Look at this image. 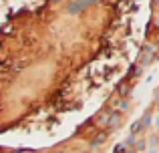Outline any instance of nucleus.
Returning <instances> with one entry per match:
<instances>
[{
  "label": "nucleus",
  "mask_w": 159,
  "mask_h": 153,
  "mask_svg": "<svg viewBox=\"0 0 159 153\" xmlns=\"http://www.w3.org/2000/svg\"><path fill=\"white\" fill-rule=\"evenodd\" d=\"M105 137H107V133H101L97 139H95V141H97V143H103V139H105Z\"/></svg>",
  "instance_id": "obj_3"
},
{
  "label": "nucleus",
  "mask_w": 159,
  "mask_h": 153,
  "mask_svg": "<svg viewBox=\"0 0 159 153\" xmlns=\"http://www.w3.org/2000/svg\"><path fill=\"white\" fill-rule=\"evenodd\" d=\"M115 153H129V151L125 149V145H117L115 147Z\"/></svg>",
  "instance_id": "obj_1"
},
{
  "label": "nucleus",
  "mask_w": 159,
  "mask_h": 153,
  "mask_svg": "<svg viewBox=\"0 0 159 153\" xmlns=\"http://www.w3.org/2000/svg\"><path fill=\"white\" fill-rule=\"evenodd\" d=\"M139 129H141V123H135V125L131 127V133H137V131H139Z\"/></svg>",
  "instance_id": "obj_2"
}]
</instances>
